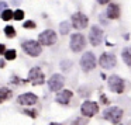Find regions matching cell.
I'll list each match as a JSON object with an SVG mask.
<instances>
[{"label": "cell", "mask_w": 131, "mask_h": 125, "mask_svg": "<svg viewBox=\"0 0 131 125\" xmlns=\"http://www.w3.org/2000/svg\"><path fill=\"white\" fill-rule=\"evenodd\" d=\"M23 18H24V11L23 10H16L14 11V20L20 21V20H23Z\"/></svg>", "instance_id": "603a6c76"}, {"label": "cell", "mask_w": 131, "mask_h": 125, "mask_svg": "<svg viewBox=\"0 0 131 125\" xmlns=\"http://www.w3.org/2000/svg\"><path fill=\"white\" fill-rule=\"evenodd\" d=\"M69 45H71V49L73 52H80L86 46V38L82 34L76 32V34L71 35V42H69Z\"/></svg>", "instance_id": "5b68a950"}, {"label": "cell", "mask_w": 131, "mask_h": 125, "mask_svg": "<svg viewBox=\"0 0 131 125\" xmlns=\"http://www.w3.org/2000/svg\"><path fill=\"white\" fill-rule=\"evenodd\" d=\"M24 28H27V30H34L35 28V23L34 21H31V20H28V21H26L24 23Z\"/></svg>", "instance_id": "cb8c5ba5"}, {"label": "cell", "mask_w": 131, "mask_h": 125, "mask_svg": "<svg viewBox=\"0 0 131 125\" xmlns=\"http://www.w3.org/2000/svg\"><path fill=\"white\" fill-rule=\"evenodd\" d=\"M63 84H65V77L59 73L51 76L48 80V87L51 91H59L63 87Z\"/></svg>", "instance_id": "30bf717a"}, {"label": "cell", "mask_w": 131, "mask_h": 125, "mask_svg": "<svg viewBox=\"0 0 131 125\" xmlns=\"http://www.w3.org/2000/svg\"><path fill=\"white\" fill-rule=\"evenodd\" d=\"M28 80L32 83L34 86H40L44 83V73L41 72L40 68H32L28 73Z\"/></svg>", "instance_id": "7c38bea8"}, {"label": "cell", "mask_w": 131, "mask_h": 125, "mask_svg": "<svg viewBox=\"0 0 131 125\" xmlns=\"http://www.w3.org/2000/svg\"><path fill=\"white\" fill-rule=\"evenodd\" d=\"M71 21H72V26H73V28H76V30H83V28H86V27H88V23H89L88 17H86L83 13H75V14L72 16Z\"/></svg>", "instance_id": "8fae6325"}, {"label": "cell", "mask_w": 131, "mask_h": 125, "mask_svg": "<svg viewBox=\"0 0 131 125\" xmlns=\"http://www.w3.org/2000/svg\"><path fill=\"white\" fill-rule=\"evenodd\" d=\"M9 98H12V90L7 87H0V104Z\"/></svg>", "instance_id": "2e32d148"}, {"label": "cell", "mask_w": 131, "mask_h": 125, "mask_svg": "<svg viewBox=\"0 0 131 125\" xmlns=\"http://www.w3.org/2000/svg\"><path fill=\"white\" fill-rule=\"evenodd\" d=\"M108 2H110V0H97V3L103 4V6H104V4H108Z\"/></svg>", "instance_id": "83f0119b"}, {"label": "cell", "mask_w": 131, "mask_h": 125, "mask_svg": "<svg viewBox=\"0 0 131 125\" xmlns=\"http://www.w3.org/2000/svg\"><path fill=\"white\" fill-rule=\"evenodd\" d=\"M4 10H7V3L6 2H0V13H3Z\"/></svg>", "instance_id": "484cf974"}, {"label": "cell", "mask_w": 131, "mask_h": 125, "mask_svg": "<svg viewBox=\"0 0 131 125\" xmlns=\"http://www.w3.org/2000/svg\"><path fill=\"white\" fill-rule=\"evenodd\" d=\"M4 65H6V63H4V60H0V68H4Z\"/></svg>", "instance_id": "1f68e13d"}, {"label": "cell", "mask_w": 131, "mask_h": 125, "mask_svg": "<svg viewBox=\"0 0 131 125\" xmlns=\"http://www.w3.org/2000/svg\"><path fill=\"white\" fill-rule=\"evenodd\" d=\"M37 96L35 94H32V93H24V94H21L20 97L17 98V101L20 103L21 105H32V104H35L37 103Z\"/></svg>", "instance_id": "4fadbf2b"}, {"label": "cell", "mask_w": 131, "mask_h": 125, "mask_svg": "<svg viewBox=\"0 0 131 125\" xmlns=\"http://www.w3.org/2000/svg\"><path fill=\"white\" fill-rule=\"evenodd\" d=\"M49 125H61V124H58V122H51Z\"/></svg>", "instance_id": "d6a6232c"}, {"label": "cell", "mask_w": 131, "mask_h": 125, "mask_svg": "<svg viewBox=\"0 0 131 125\" xmlns=\"http://www.w3.org/2000/svg\"><path fill=\"white\" fill-rule=\"evenodd\" d=\"M24 114L30 115L31 118H35V117H37V111H34V110H24Z\"/></svg>", "instance_id": "d4e9b609"}, {"label": "cell", "mask_w": 131, "mask_h": 125, "mask_svg": "<svg viewBox=\"0 0 131 125\" xmlns=\"http://www.w3.org/2000/svg\"><path fill=\"white\" fill-rule=\"evenodd\" d=\"M72 91L71 90H62V91H59V93L57 94V101L59 103V104H63V105H66L69 103V100L72 98Z\"/></svg>", "instance_id": "9a60e30c"}, {"label": "cell", "mask_w": 131, "mask_h": 125, "mask_svg": "<svg viewBox=\"0 0 131 125\" xmlns=\"http://www.w3.org/2000/svg\"><path fill=\"white\" fill-rule=\"evenodd\" d=\"M97 111H99V104L96 101H90V100L85 101L80 107V112L85 117H93L97 114Z\"/></svg>", "instance_id": "9c48e42d"}, {"label": "cell", "mask_w": 131, "mask_h": 125, "mask_svg": "<svg viewBox=\"0 0 131 125\" xmlns=\"http://www.w3.org/2000/svg\"><path fill=\"white\" fill-rule=\"evenodd\" d=\"M69 31H71V24L68 21H62L59 24V32L62 35H66V34H69Z\"/></svg>", "instance_id": "ac0fdd59"}, {"label": "cell", "mask_w": 131, "mask_h": 125, "mask_svg": "<svg viewBox=\"0 0 131 125\" xmlns=\"http://www.w3.org/2000/svg\"><path fill=\"white\" fill-rule=\"evenodd\" d=\"M106 16H107L110 20H117L120 17V6L116 3H110L107 6V11H106Z\"/></svg>", "instance_id": "5bb4252c"}, {"label": "cell", "mask_w": 131, "mask_h": 125, "mask_svg": "<svg viewBox=\"0 0 131 125\" xmlns=\"http://www.w3.org/2000/svg\"><path fill=\"white\" fill-rule=\"evenodd\" d=\"M99 65L103 69H113L116 66V55L110 52H104L99 58Z\"/></svg>", "instance_id": "ba28073f"}, {"label": "cell", "mask_w": 131, "mask_h": 125, "mask_svg": "<svg viewBox=\"0 0 131 125\" xmlns=\"http://www.w3.org/2000/svg\"><path fill=\"white\" fill-rule=\"evenodd\" d=\"M23 49L27 55L30 56H38V55L42 52V48H41V44L37 42V41H32V40H28V41H24L23 42Z\"/></svg>", "instance_id": "3957f363"}, {"label": "cell", "mask_w": 131, "mask_h": 125, "mask_svg": "<svg viewBox=\"0 0 131 125\" xmlns=\"http://www.w3.org/2000/svg\"><path fill=\"white\" fill-rule=\"evenodd\" d=\"M103 37H104L103 30L100 28V27H97V26H93L90 28V31H89V42H90L93 46L100 45V44L103 42Z\"/></svg>", "instance_id": "8992f818"}, {"label": "cell", "mask_w": 131, "mask_h": 125, "mask_svg": "<svg viewBox=\"0 0 131 125\" xmlns=\"http://www.w3.org/2000/svg\"><path fill=\"white\" fill-rule=\"evenodd\" d=\"M100 98H102V101H103V103H108V100H107V98H106V97H104V96H102V97H100Z\"/></svg>", "instance_id": "f546056e"}, {"label": "cell", "mask_w": 131, "mask_h": 125, "mask_svg": "<svg viewBox=\"0 0 131 125\" xmlns=\"http://www.w3.org/2000/svg\"><path fill=\"white\" fill-rule=\"evenodd\" d=\"M80 68L85 72H89L96 68V58H94L93 52H85L82 55V58H80Z\"/></svg>", "instance_id": "277c9868"}, {"label": "cell", "mask_w": 131, "mask_h": 125, "mask_svg": "<svg viewBox=\"0 0 131 125\" xmlns=\"http://www.w3.org/2000/svg\"><path fill=\"white\" fill-rule=\"evenodd\" d=\"M20 2H21V0H13V3H14L16 6H18V4H20Z\"/></svg>", "instance_id": "4dcf8cb0"}, {"label": "cell", "mask_w": 131, "mask_h": 125, "mask_svg": "<svg viewBox=\"0 0 131 125\" xmlns=\"http://www.w3.org/2000/svg\"><path fill=\"white\" fill-rule=\"evenodd\" d=\"M103 118L116 125V124H118L123 118V110L118 107H108V108H106L104 112H103Z\"/></svg>", "instance_id": "6da1fadb"}, {"label": "cell", "mask_w": 131, "mask_h": 125, "mask_svg": "<svg viewBox=\"0 0 131 125\" xmlns=\"http://www.w3.org/2000/svg\"><path fill=\"white\" fill-rule=\"evenodd\" d=\"M4 52H6V46L3 44H0V54H4Z\"/></svg>", "instance_id": "f1b7e54d"}, {"label": "cell", "mask_w": 131, "mask_h": 125, "mask_svg": "<svg viewBox=\"0 0 131 125\" xmlns=\"http://www.w3.org/2000/svg\"><path fill=\"white\" fill-rule=\"evenodd\" d=\"M121 58L127 66H131V48H125L121 52Z\"/></svg>", "instance_id": "e0dca14e"}, {"label": "cell", "mask_w": 131, "mask_h": 125, "mask_svg": "<svg viewBox=\"0 0 131 125\" xmlns=\"http://www.w3.org/2000/svg\"><path fill=\"white\" fill-rule=\"evenodd\" d=\"M107 84H108V89H110L113 93H117V94H121L123 91H124V87H125L124 80L120 76H117V74H111V76L108 77Z\"/></svg>", "instance_id": "7a4b0ae2"}, {"label": "cell", "mask_w": 131, "mask_h": 125, "mask_svg": "<svg viewBox=\"0 0 131 125\" xmlns=\"http://www.w3.org/2000/svg\"><path fill=\"white\" fill-rule=\"evenodd\" d=\"M4 34H6L7 38H14L16 37V30L13 26H7L4 27Z\"/></svg>", "instance_id": "ffe728a7"}, {"label": "cell", "mask_w": 131, "mask_h": 125, "mask_svg": "<svg viewBox=\"0 0 131 125\" xmlns=\"http://www.w3.org/2000/svg\"><path fill=\"white\" fill-rule=\"evenodd\" d=\"M12 18H14V11H12L10 9L4 10V11L2 13V20L3 21H9V20H12Z\"/></svg>", "instance_id": "d6986e66"}, {"label": "cell", "mask_w": 131, "mask_h": 125, "mask_svg": "<svg viewBox=\"0 0 131 125\" xmlns=\"http://www.w3.org/2000/svg\"><path fill=\"white\" fill-rule=\"evenodd\" d=\"M59 66H61V69H62L63 72H68L69 69L72 68V62H71V60H62Z\"/></svg>", "instance_id": "7402d4cb"}, {"label": "cell", "mask_w": 131, "mask_h": 125, "mask_svg": "<svg viewBox=\"0 0 131 125\" xmlns=\"http://www.w3.org/2000/svg\"><path fill=\"white\" fill-rule=\"evenodd\" d=\"M100 23H102V24H104V26H107V20H106V18L104 17H103V14H100Z\"/></svg>", "instance_id": "4316f807"}, {"label": "cell", "mask_w": 131, "mask_h": 125, "mask_svg": "<svg viewBox=\"0 0 131 125\" xmlns=\"http://www.w3.org/2000/svg\"><path fill=\"white\" fill-rule=\"evenodd\" d=\"M38 41H40L41 45H45V46L54 45L57 42V34L52 30H45L38 35Z\"/></svg>", "instance_id": "52a82bcc"}, {"label": "cell", "mask_w": 131, "mask_h": 125, "mask_svg": "<svg viewBox=\"0 0 131 125\" xmlns=\"http://www.w3.org/2000/svg\"><path fill=\"white\" fill-rule=\"evenodd\" d=\"M16 56H17V54H16L14 49H9V51L4 52V58H6L7 60H13V59H16Z\"/></svg>", "instance_id": "44dd1931"}]
</instances>
